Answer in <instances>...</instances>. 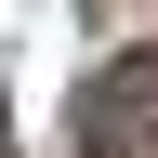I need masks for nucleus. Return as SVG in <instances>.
I'll return each mask as SVG.
<instances>
[{"label":"nucleus","instance_id":"obj_1","mask_svg":"<svg viewBox=\"0 0 158 158\" xmlns=\"http://www.w3.org/2000/svg\"><path fill=\"white\" fill-rule=\"evenodd\" d=\"M79 158H158V53H106L79 92Z\"/></svg>","mask_w":158,"mask_h":158},{"label":"nucleus","instance_id":"obj_2","mask_svg":"<svg viewBox=\"0 0 158 158\" xmlns=\"http://www.w3.org/2000/svg\"><path fill=\"white\" fill-rule=\"evenodd\" d=\"M0 158H13V145H0Z\"/></svg>","mask_w":158,"mask_h":158}]
</instances>
